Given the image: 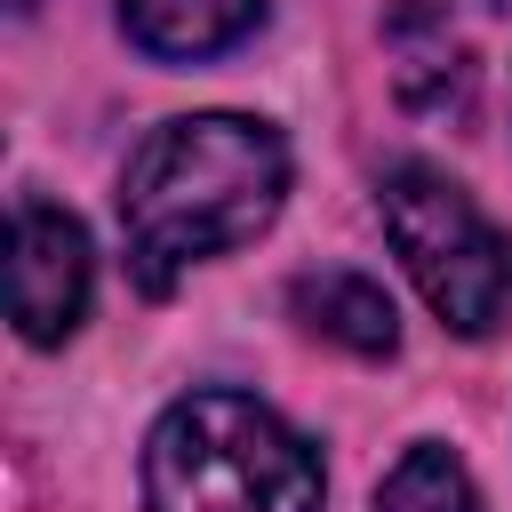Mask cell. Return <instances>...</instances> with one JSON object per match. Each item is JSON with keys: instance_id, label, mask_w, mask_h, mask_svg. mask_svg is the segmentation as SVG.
Masks as SVG:
<instances>
[{"instance_id": "obj_1", "label": "cell", "mask_w": 512, "mask_h": 512, "mask_svg": "<svg viewBox=\"0 0 512 512\" xmlns=\"http://www.w3.org/2000/svg\"><path fill=\"white\" fill-rule=\"evenodd\" d=\"M288 144L248 112H192L136 144L120 176V232L144 296H168L200 256L256 240L280 216Z\"/></svg>"}, {"instance_id": "obj_2", "label": "cell", "mask_w": 512, "mask_h": 512, "mask_svg": "<svg viewBox=\"0 0 512 512\" xmlns=\"http://www.w3.org/2000/svg\"><path fill=\"white\" fill-rule=\"evenodd\" d=\"M144 512H320V456L248 392H192L144 440Z\"/></svg>"}, {"instance_id": "obj_3", "label": "cell", "mask_w": 512, "mask_h": 512, "mask_svg": "<svg viewBox=\"0 0 512 512\" xmlns=\"http://www.w3.org/2000/svg\"><path fill=\"white\" fill-rule=\"evenodd\" d=\"M376 208L408 280L456 336H488L512 312V240L472 208L464 184H448L440 168H392Z\"/></svg>"}, {"instance_id": "obj_4", "label": "cell", "mask_w": 512, "mask_h": 512, "mask_svg": "<svg viewBox=\"0 0 512 512\" xmlns=\"http://www.w3.org/2000/svg\"><path fill=\"white\" fill-rule=\"evenodd\" d=\"M88 232L48 208V200H16L8 208V320L24 328V344H64L88 312Z\"/></svg>"}, {"instance_id": "obj_5", "label": "cell", "mask_w": 512, "mask_h": 512, "mask_svg": "<svg viewBox=\"0 0 512 512\" xmlns=\"http://www.w3.org/2000/svg\"><path fill=\"white\" fill-rule=\"evenodd\" d=\"M384 56H392V88L408 112H464L472 104V48L456 32V16L440 0H392L384 16Z\"/></svg>"}, {"instance_id": "obj_6", "label": "cell", "mask_w": 512, "mask_h": 512, "mask_svg": "<svg viewBox=\"0 0 512 512\" xmlns=\"http://www.w3.org/2000/svg\"><path fill=\"white\" fill-rule=\"evenodd\" d=\"M288 304H296V320L304 328H320L328 344H344V352H360V360H384L392 344H400V312H392V296L368 280V272H304L296 288H288Z\"/></svg>"}, {"instance_id": "obj_7", "label": "cell", "mask_w": 512, "mask_h": 512, "mask_svg": "<svg viewBox=\"0 0 512 512\" xmlns=\"http://www.w3.org/2000/svg\"><path fill=\"white\" fill-rule=\"evenodd\" d=\"M256 16H264V0H120L128 40L144 56H168V64L232 48L240 32H256Z\"/></svg>"}, {"instance_id": "obj_8", "label": "cell", "mask_w": 512, "mask_h": 512, "mask_svg": "<svg viewBox=\"0 0 512 512\" xmlns=\"http://www.w3.org/2000/svg\"><path fill=\"white\" fill-rule=\"evenodd\" d=\"M376 512H480V496H472V472L448 456V448H408L392 472H384V488H376Z\"/></svg>"}, {"instance_id": "obj_9", "label": "cell", "mask_w": 512, "mask_h": 512, "mask_svg": "<svg viewBox=\"0 0 512 512\" xmlns=\"http://www.w3.org/2000/svg\"><path fill=\"white\" fill-rule=\"evenodd\" d=\"M8 8H16V16H32V8H40V0H8Z\"/></svg>"}]
</instances>
